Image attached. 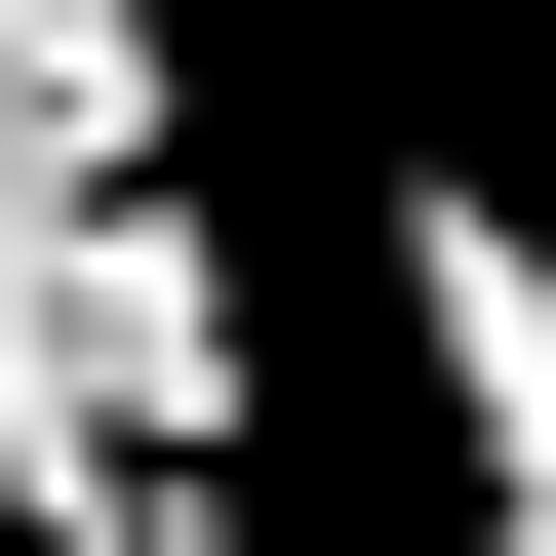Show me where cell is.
<instances>
[{
    "label": "cell",
    "mask_w": 556,
    "mask_h": 556,
    "mask_svg": "<svg viewBox=\"0 0 556 556\" xmlns=\"http://www.w3.org/2000/svg\"><path fill=\"white\" fill-rule=\"evenodd\" d=\"M358 278H397V397H438V556H556V199L397 119L358 160Z\"/></svg>",
    "instance_id": "cell-1"
}]
</instances>
